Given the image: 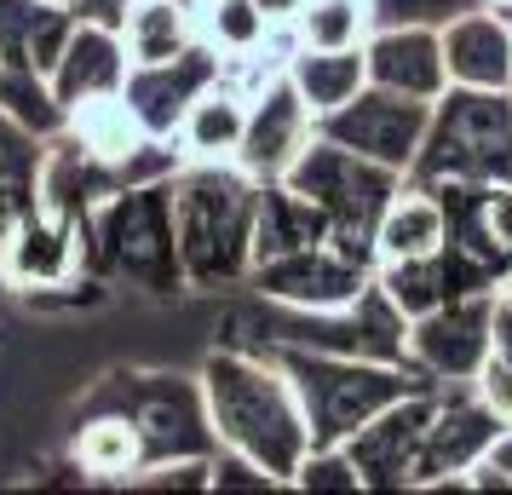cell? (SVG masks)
<instances>
[{
	"label": "cell",
	"instance_id": "obj_1",
	"mask_svg": "<svg viewBox=\"0 0 512 495\" xmlns=\"http://www.w3.org/2000/svg\"><path fill=\"white\" fill-rule=\"evenodd\" d=\"M196 380H202V403H208V426L219 449L259 461L271 478H282L294 490V472L311 449V421H305L300 392L282 375L277 357L265 346L225 340L202 357Z\"/></svg>",
	"mask_w": 512,
	"mask_h": 495
},
{
	"label": "cell",
	"instance_id": "obj_2",
	"mask_svg": "<svg viewBox=\"0 0 512 495\" xmlns=\"http://www.w3.org/2000/svg\"><path fill=\"white\" fill-rule=\"evenodd\" d=\"M173 236L190 288H236L254 271L259 179L236 162H185L173 179Z\"/></svg>",
	"mask_w": 512,
	"mask_h": 495
},
{
	"label": "cell",
	"instance_id": "obj_3",
	"mask_svg": "<svg viewBox=\"0 0 512 495\" xmlns=\"http://www.w3.org/2000/svg\"><path fill=\"white\" fill-rule=\"evenodd\" d=\"M173 179V173H167ZM167 179H144V185L110 190L93 213H87V265L121 277L139 294H179L185 265H179V236H173V190Z\"/></svg>",
	"mask_w": 512,
	"mask_h": 495
},
{
	"label": "cell",
	"instance_id": "obj_4",
	"mask_svg": "<svg viewBox=\"0 0 512 495\" xmlns=\"http://www.w3.org/2000/svg\"><path fill=\"white\" fill-rule=\"evenodd\" d=\"M294 380L300 409L311 421V444H346L357 426H369L386 403L409 398L426 380L415 363H374V357H340V352H305V346H265Z\"/></svg>",
	"mask_w": 512,
	"mask_h": 495
},
{
	"label": "cell",
	"instance_id": "obj_5",
	"mask_svg": "<svg viewBox=\"0 0 512 495\" xmlns=\"http://www.w3.org/2000/svg\"><path fill=\"white\" fill-rule=\"evenodd\" d=\"M403 179L415 185H466V179H512V93L501 87H443L432 121Z\"/></svg>",
	"mask_w": 512,
	"mask_h": 495
},
{
	"label": "cell",
	"instance_id": "obj_6",
	"mask_svg": "<svg viewBox=\"0 0 512 495\" xmlns=\"http://www.w3.org/2000/svg\"><path fill=\"white\" fill-rule=\"evenodd\" d=\"M282 185H294L300 196H311L328 213V231H334V242L346 254L374 260V225H380L386 202L403 190V173L386 162H369V156H357V150H346V144H334L317 133V139L305 144L300 162L288 167Z\"/></svg>",
	"mask_w": 512,
	"mask_h": 495
},
{
	"label": "cell",
	"instance_id": "obj_7",
	"mask_svg": "<svg viewBox=\"0 0 512 495\" xmlns=\"http://www.w3.org/2000/svg\"><path fill=\"white\" fill-rule=\"evenodd\" d=\"M87 409H116V415H127V421L139 426L150 467H162V461H196V455L213 461V449H219L196 375L121 369V375H110L87 398Z\"/></svg>",
	"mask_w": 512,
	"mask_h": 495
},
{
	"label": "cell",
	"instance_id": "obj_8",
	"mask_svg": "<svg viewBox=\"0 0 512 495\" xmlns=\"http://www.w3.org/2000/svg\"><path fill=\"white\" fill-rule=\"evenodd\" d=\"M75 12L52 0H0V110L35 133H64V110L52 98V64L70 41Z\"/></svg>",
	"mask_w": 512,
	"mask_h": 495
},
{
	"label": "cell",
	"instance_id": "obj_9",
	"mask_svg": "<svg viewBox=\"0 0 512 495\" xmlns=\"http://www.w3.org/2000/svg\"><path fill=\"white\" fill-rule=\"evenodd\" d=\"M443 202V260L461 294H495L512 271V179L432 185Z\"/></svg>",
	"mask_w": 512,
	"mask_h": 495
},
{
	"label": "cell",
	"instance_id": "obj_10",
	"mask_svg": "<svg viewBox=\"0 0 512 495\" xmlns=\"http://www.w3.org/2000/svg\"><path fill=\"white\" fill-rule=\"evenodd\" d=\"M81 271H87V219L41 190V202L18 219V231L0 248V288L47 294V288H75Z\"/></svg>",
	"mask_w": 512,
	"mask_h": 495
},
{
	"label": "cell",
	"instance_id": "obj_11",
	"mask_svg": "<svg viewBox=\"0 0 512 495\" xmlns=\"http://www.w3.org/2000/svg\"><path fill=\"white\" fill-rule=\"evenodd\" d=\"M501 426L507 421L478 392V380L438 386V409H432V426H426V444H420L409 490H466V472L478 467V455L495 444Z\"/></svg>",
	"mask_w": 512,
	"mask_h": 495
},
{
	"label": "cell",
	"instance_id": "obj_12",
	"mask_svg": "<svg viewBox=\"0 0 512 495\" xmlns=\"http://www.w3.org/2000/svg\"><path fill=\"white\" fill-rule=\"evenodd\" d=\"M426 121H432V98H415V93H392V87H357V93L317 116V133L334 144H346L369 162H386L397 173H409L420 139H426Z\"/></svg>",
	"mask_w": 512,
	"mask_h": 495
},
{
	"label": "cell",
	"instance_id": "obj_13",
	"mask_svg": "<svg viewBox=\"0 0 512 495\" xmlns=\"http://www.w3.org/2000/svg\"><path fill=\"white\" fill-rule=\"evenodd\" d=\"M374 283V260L363 254H346L334 236L328 242H311V248H294L282 260H265L248 271V288L259 300H277V306H305V311H334L357 300L363 288Z\"/></svg>",
	"mask_w": 512,
	"mask_h": 495
},
{
	"label": "cell",
	"instance_id": "obj_14",
	"mask_svg": "<svg viewBox=\"0 0 512 495\" xmlns=\"http://www.w3.org/2000/svg\"><path fill=\"white\" fill-rule=\"evenodd\" d=\"M489 311L495 294H455L426 317H409V363L426 380H478L489 363Z\"/></svg>",
	"mask_w": 512,
	"mask_h": 495
},
{
	"label": "cell",
	"instance_id": "obj_15",
	"mask_svg": "<svg viewBox=\"0 0 512 495\" xmlns=\"http://www.w3.org/2000/svg\"><path fill=\"white\" fill-rule=\"evenodd\" d=\"M311 139H317V116H311V104L282 70L248 98V127H242V144H236V167L259 185H277L305 156Z\"/></svg>",
	"mask_w": 512,
	"mask_h": 495
},
{
	"label": "cell",
	"instance_id": "obj_16",
	"mask_svg": "<svg viewBox=\"0 0 512 495\" xmlns=\"http://www.w3.org/2000/svg\"><path fill=\"white\" fill-rule=\"evenodd\" d=\"M213 81H225V52L213 47V41H196V47H185L179 58H162V64H133L121 98H127V110L144 121V133H150V139H179L190 104L208 93Z\"/></svg>",
	"mask_w": 512,
	"mask_h": 495
},
{
	"label": "cell",
	"instance_id": "obj_17",
	"mask_svg": "<svg viewBox=\"0 0 512 495\" xmlns=\"http://www.w3.org/2000/svg\"><path fill=\"white\" fill-rule=\"evenodd\" d=\"M432 409H438V386H420V392L386 403L369 426L351 432L346 455L357 467V478H363V490H409L426 426H432Z\"/></svg>",
	"mask_w": 512,
	"mask_h": 495
},
{
	"label": "cell",
	"instance_id": "obj_18",
	"mask_svg": "<svg viewBox=\"0 0 512 495\" xmlns=\"http://www.w3.org/2000/svg\"><path fill=\"white\" fill-rule=\"evenodd\" d=\"M127 70H133V58H127V41H121V29L110 24H87V18H75L70 41L58 52V64H52V98H58V110L70 121V110L81 104H93V98H110L127 87Z\"/></svg>",
	"mask_w": 512,
	"mask_h": 495
},
{
	"label": "cell",
	"instance_id": "obj_19",
	"mask_svg": "<svg viewBox=\"0 0 512 495\" xmlns=\"http://www.w3.org/2000/svg\"><path fill=\"white\" fill-rule=\"evenodd\" d=\"M363 64H369L374 87H392V93L438 98L443 87H449L438 24H386V29H369V41H363Z\"/></svg>",
	"mask_w": 512,
	"mask_h": 495
},
{
	"label": "cell",
	"instance_id": "obj_20",
	"mask_svg": "<svg viewBox=\"0 0 512 495\" xmlns=\"http://www.w3.org/2000/svg\"><path fill=\"white\" fill-rule=\"evenodd\" d=\"M443 35V70L455 87H501L512 93V24L495 6L455 12Z\"/></svg>",
	"mask_w": 512,
	"mask_h": 495
},
{
	"label": "cell",
	"instance_id": "obj_21",
	"mask_svg": "<svg viewBox=\"0 0 512 495\" xmlns=\"http://www.w3.org/2000/svg\"><path fill=\"white\" fill-rule=\"evenodd\" d=\"M47 150H52L47 133H35V127L0 110V248L47 190Z\"/></svg>",
	"mask_w": 512,
	"mask_h": 495
},
{
	"label": "cell",
	"instance_id": "obj_22",
	"mask_svg": "<svg viewBox=\"0 0 512 495\" xmlns=\"http://www.w3.org/2000/svg\"><path fill=\"white\" fill-rule=\"evenodd\" d=\"M438 248H443V202H438V190L403 179V190L386 202L380 225H374V265L426 260V254H438Z\"/></svg>",
	"mask_w": 512,
	"mask_h": 495
},
{
	"label": "cell",
	"instance_id": "obj_23",
	"mask_svg": "<svg viewBox=\"0 0 512 495\" xmlns=\"http://www.w3.org/2000/svg\"><path fill=\"white\" fill-rule=\"evenodd\" d=\"M70 455L87 478H110V484H133V478L150 467L139 426L127 421V415H116V409H81Z\"/></svg>",
	"mask_w": 512,
	"mask_h": 495
},
{
	"label": "cell",
	"instance_id": "obj_24",
	"mask_svg": "<svg viewBox=\"0 0 512 495\" xmlns=\"http://www.w3.org/2000/svg\"><path fill=\"white\" fill-rule=\"evenodd\" d=\"M328 213L300 196L294 185H259V219H254V265L282 260L294 248H311V242H328Z\"/></svg>",
	"mask_w": 512,
	"mask_h": 495
},
{
	"label": "cell",
	"instance_id": "obj_25",
	"mask_svg": "<svg viewBox=\"0 0 512 495\" xmlns=\"http://www.w3.org/2000/svg\"><path fill=\"white\" fill-rule=\"evenodd\" d=\"M242 127H248V93L225 75L190 104L185 127H179V150H185V162H236Z\"/></svg>",
	"mask_w": 512,
	"mask_h": 495
},
{
	"label": "cell",
	"instance_id": "obj_26",
	"mask_svg": "<svg viewBox=\"0 0 512 495\" xmlns=\"http://www.w3.org/2000/svg\"><path fill=\"white\" fill-rule=\"evenodd\" d=\"M288 81L300 87V98L311 104V116H328L340 110L357 87H369V64H363V47H294L288 58Z\"/></svg>",
	"mask_w": 512,
	"mask_h": 495
},
{
	"label": "cell",
	"instance_id": "obj_27",
	"mask_svg": "<svg viewBox=\"0 0 512 495\" xmlns=\"http://www.w3.org/2000/svg\"><path fill=\"white\" fill-rule=\"evenodd\" d=\"M121 41H127V58H133V64L179 58L185 47L202 41L196 6H185V0H133V12H127V24H121Z\"/></svg>",
	"mask_w": 512,
	"mask_h": 495
},
{
	"label": "cell",
	"instance_id": "obj_28",
	"mask_svg": "<svg viewBox=\"0 0 512 495\" xmlns=\"http://www.w3.org/2000/svg\"><path fill=\"white\" fill-rule=\"evenodd\" d=\"M374 283L392 294V306L403 311V317H426L432 306H443V300H455L461 288H455V271H449V260L438 254H426V260H386L374 265Z\"/></svg>",
	"mask_w": 512,
	"mask_h": 495
},
{
	"label": "cell",
	"instance_id": "obj_29",
	"mask_svg": "<svg viewBox=\"0 0 512 495\" xmlns=\"http://www.w3.org/2000/svg\"><path fill=\"white\" fill-rule=\"evenodd\" d=\"M196 29L202 41L225 52V58H248V52L271 47L282 29L259 12V0H196Z\"/></svg>",
	"mask_w": 512,
	"mask_h": 495
},
{
	"label": "cell",
	"instance_id": "obj_30",
	"mask_svg": "<svg viewBox=\"0 0 512 495\" xmlns=\"http://www.w3.org/2000/svg\"><path fill=\"white\" fill-rule=\"evenodd\" d=\"M369 0H305L294 18V41L300 47H363L369 41Z\"/></svg>",
	"mask_w": 512,
	"mask_h": 495
},
{
	"label": "cell",
	"instance_id": "obj_31",
	"mask_svg": "<svg viewBox=\"0 0 512 495\" xmlns=\"http://www.w3.org/2000/svg\"><path fill=\"white\" fill-rule=\"evenodd\" d=\"M294 490H346V495H357L363 478H357V467H351L346 444H311L305 461H300V472H294Z\"/></svg>",
	"mask_w": 512,
	"mask_h": 495
},
{
	"label": "cell",
	"instance_id": "obj_32",
	"mask_svg": "<svg viewBox=\"0 0 512 495\" xmlns=\"http://www.w3.org/2000/svg\"><path fill=\"white\" fill-rule=\"evenodd\" d=\"M484 0H369V24L386 29V24H449L455 12H472Z\"/></svg>",
	"mask_w": 512,
	"mask_h": 495
},
{
	"label": "cell",
	"instance_id": "obj_33",
	"mask_svg": "<svg viewBox=\"0 0 512 495\" xmlns=\"http://www.w3.org/2000/svg\"><path fill=\"white\" fill-rule=\"evenodd\" d=\"M466 490H507L512 495V426H501L495 444L478 455V467L466 472Z\"/></svg>",
	"mask_w": 512,
	"mask_h": 495
},
{
	"label": "cell",
	"instance_id": "obj_34",
	"mask_svg": "<svg viewBox=\"0 0 512 495\" xmlns=\"http://www.w3.org/2000/svg\"><path fill=\"white\" fill-rule=\"evenodd\" d=\"M478 392H484V398L495 403V415L512 426V363H495V357H489L484 369H478Z\"/></svg>",
	"mask_w": 512,
	"mask_h": 495
},
{
	"label": "cell",
	"instance_id": "obj_35",
	"mask_svg": "<svg viewBox=\"0 0 512 495\" xmlns=\"http://www.w3.org/2000/svg\"><path fill=\"white\" fill-rule=\"evenodd\" d=\"M75 18H87V24H110L121 29L127 24V12H133V0H70Z\"/></svg>",
	"mask_w": 512,
	"mask_h": 495
},
{
	"label": "cell",
	"instance_id": "obj_36",
	"mask_svg": "<svg viewBox=\"0 0 512 495\" xmlns=\"http://www.w3.org/2000/svg\"><path fill=\"white\" fill-rule=\"evenodd\" d=\"M489 357L495 363H512V306L495 294V311H489Z\"/></svg>",
	"mask_w": 512,
	"mask_h": 495
},
{
	"label": "cell",
	"instance_id": "obj_37",
	"mask_svg": "<svg viewBox=\"0 0 512 495\" xmlns=\"http://www.w3.org/2000/svg\"><path fill=\"white\" fill-rule=\"evenodd\" d=\"M300 6H305V0H259V12H265V18H271L277 29H294Z\"/></svg>",
	"mask_w": 512,
	"mask_h": 495
},
{
	"label": "cell",
	"instance_id": "obj_38",
	"mask_svg": "<svg viewBox=\"0 0 512 495\" xmlns=\"http://www.w3.org/2000/svg\"><path fill=\"white\" fill-rule=\"evenodd\" d=\"M495 294H501V300H507V306H512V271H507V277H501V288H495Z\"/></svg>",
	"mask_w": 512,
	"mask_h": 495
},
{
	"label": "cell",
	"instance_id": "obj_39",
	"mask_svg": "<svg viewBox=\"0 0 512 495\" xmlns=\"http://www.w3.org/2000/svg\"><path fill=\"white\" fill-rule=\"evenodd\" d=\"M484 6H495V12H501V6H512V0H484Z\"/></svg>",
	"mask_w": 512,
	"mask_h": 495
},
{
	"label": "cell",
	"instance_id": "obj_40",
	"mask_svg": "<svg viewBox=\"0 0 512 495\" xmlns=\"http://www.w3.org/2000/svg\"><path fill=\"white\" fill-rule=\"evenodd\" d=\"M52 6H70V0H52Z\"/></svg>",
	"mask_w": 512,
	"mask_h": 495
},
{
	"label": "cell",
	"instance_id": "obj_41",
	"mask_svg": "<svg viewBox=\"0 0 512 495\" xmlns=\"http://www.w3.org/2000/svg\"><path fill=\"white\" fill-rule=\"evenodd\" d=\"M185 6H196V0H185Z\"/></svg>",
	"mask_w": 512,
	"mask_h": 495
}]
</instances>
